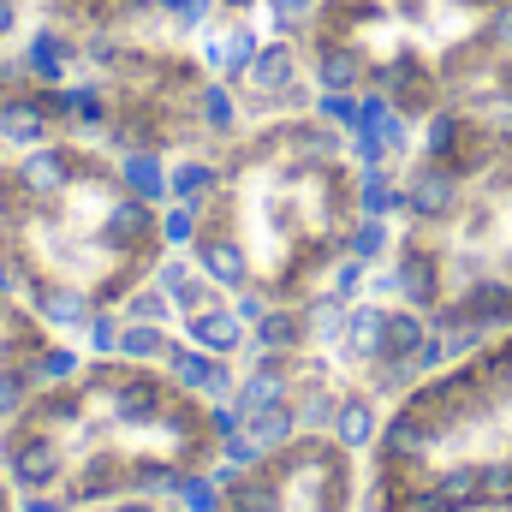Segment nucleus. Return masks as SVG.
<instances>
[{
	"mask_svg": "<svg viewBox=\"0 0 512 512\" xmlns=\"http://www.w3.org/2000/svg\"><path fill=\"white\" fill-rule=\"evenodd\" d=\"M0 209L36 316L54 328H90L161 251V215L131 191L126 161H108L78 131L12 149L0 161Z\"/></svg>",
	"mask_w": 512,
	"mask_h": 512,
	"instance_id": "obj_1",
	"label": "nucleus"
},
{
	"mask_svg": "<svg viewBox=\"0 0 512 512\" xmlns=\"http://www.w3.org/2000/svg\"><path fill=\"white\" fill-rule=\"evenodd\" d=\"M304 42H292V36H268L262 48H256V60L227 84L233 96H239V108L251 114V120H274V114H304Z\"/></svg>",
	"mask_w": 512,
	"mask_h": 512,
	"instance_id": "obj_2",
	"label": "nucleus"
},
{
	"mask_svg": "<svg viewBox=\"0 0 512 512\" xmlns=\"http://www.w3.org/2000/svg\"><path fill=\"white\" fill-rule=\"evenodd\" d=\"M42 24L66 36H120V30H167V0H30ZM179 36V30H173Z\"/></svg>",
	"mask_w": 512,
	"mask_h": 512,
	"instance_id": "obj_3",
	"label": "nucleus"
},
{
	"mask_svg": "<svg viewBox=\"0 0 512 512\" xmlns=\"http://www.w3.org/2000/svg\"><path fill=\"white\" fill-rule=\"evenodd\" d=\"M399 191H405V215H411L417 227H441V221H453V215H459L465 179H459L447 161H429V155H423Z\"/></svg>",
	"mask_w": 512,
	"mask_h": 512,
	"instance_id": "obj_4",
	"label": "nucleus"
},
{
	"mask_svg": "<svg viewBox=\"0 0 512 512\" xmlns=\"http://www.w3.org/2000/svg\"><path fill=\"white\" fill-rule=\"evenodd\" d=\"M185 334L203 346V352H233L239 340H245V328H239V316L233 310H197V316H185Z\"/></svg>",
	"mask_w": 512,
	"mask_h": 512,
	"instance_id": "obj_5",
	"label": "nucleus"
},
{
	"mask_svg": "<svg viewBox=\"0 0 512 512\" xmlns=\"http://www.w3.org/2000/svg\"><path fill=\"white\" fill-rule=\"evenodd\" d=\"M334 441H340V447H370V441H376V405H370L364 393L340 399V417H334Z\"/></svg>",
	"mask_w": 512,
	"mask_h": 512,
	"instance_id": "obj_6",
	"label": "nucleus"
},
{
	"mask_svg": "<svg viewBox=\"0 0 512 512\" xmlns=\"http://www.w3.org/2000/svg\"><path fill=\"white\" fill-rule=\"evenodd\" d=\"M215 179H221V167H209V161H179V167H173V179H167V191H173L179 203L203 209V197L215 191Z\"/></svg>",
	"mask_w": 512,
	"mask_h": 512,
	"instance_id": "obj_7",
	"label": "nucleus"
},
{
	"mask_svg": "<svg viewBox=\"0 0 512 512\" xmlns=\"http://www.w3.org/2000/svg\"><path fill=\"white\" fill-rule=\"evenodd\" d=\"M161 352H173L167 334H161V322H131L126 334H120V358H131V364H149Z\"/></svg>",
	"mask_w": 512,
	"mask_h": 512,
	"instance_id": "obj_8",
	"label": "nucleus"
},
{
	"mask_svg": "<svg viewBox=\"0 0 512 512\" xmlns=\"http://www.w3.org/2000/svg\"><path fill=\"white\" fill-rule=\"evenodd\" d=\"M387 251V227L376 215H358V227H352V239H346V256H358V262H376Z\"/></svg>",
	"mask_w": 512,
	"mask_h": 512,
	"instance_id": "obj_9",
	"label": "nucleus"
},
{
	"mask_svg": "<svg viewBox=\"0 0 512 512\" xmlns=\"http://www.w3.org/2000/svg\"><path fill=\"white\" fill-rule=\"evenodd\" d=\"M126 179H131V191H143L149 203L167 197V185H161V173H155V155H126Z\"/></svg>",
	"mask_w": 512,
	"mask_h": 512,
	"instance_id": "obj_10",
	"label": "nucleus"
},
{
	"mask_svg": "<svg viewBox=\"0 0 512 512\" xmlns=\"http://www.w3.org/2000/svg\"><path fill=\"white\" fill-rule=\"evenodd\" d=\"M489 42H495L501 60H512V0H495L489 6Z\"/></svg>",
	"mask_w": 512,
	"mask_h": 512,
	"instance_id": "obj_11",
	"label": "nucleus"
},
{
	"mask_svg": "<svg viewBox=\"0 0 512 512\" xmlns=\"http://www.w3.org/2000/svg\"><path fill=\"white\" fill-rule=\"evenodd\" d=\"M167 310H173L167 292H131V316L137 322H167Z\"/></svg>",
	"mask_w": 512,
	"mask_h": 512,
	"instance_id": "obj_12",
	"label": "nucleus"
},
{
	"mask_svg": "<svg viewBox=\"0 0 512 512\" xmlns=\"http://www.w3.org/2000/svg\"><path fill=\"white\" fill-rule=\"evenodd\" d=\"M256 6H262V0H215V12H221V18H251Z\"/></svg>",
	"mask_w": 512,
	"mask_h": 512,
	"instance_id": "obj_13",
	"label": "nucleus"
},
{
	"mask_svg": "<svg viewBox=\"0 0 512 512\" xmlns=\"http://www.w3.org/2000/svg\"><path fill=\"white\" fill-rule=\"evenodd\" d=\"M501 185H507V197H512V167H507V173H501Z\"/></svg>",
	"mask_w": 512,
	"mask_h": 512,
	"instance_id": "obj_14",
	"label": "nucleus"
},
{
	"mask_svg": "<svg viewBox=\"0 0 512 512\" xmlns=\"http://www.w3.org/2000/svg\"><path fill=\"white\" fill-rule=\"evenodd\" d=\"M477 512H512V507H477Z\"/></svg>",
	"mask_w": 512,
	"mask_h": 512,
	"instance_id": "obj_15",
	"label": "nucleus"
}]
</instances>
